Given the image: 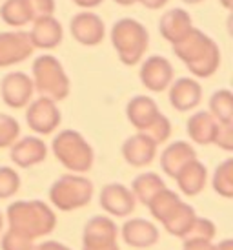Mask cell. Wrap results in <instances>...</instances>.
Segmentation results:
<instances>
[{
	"label": "cell",
	"instance_id": "12",
	"mask_svg": "<svg viewBox=\"0 0 233 250\" xmlns=\"http://www.w3.org/2000/svg\"><path fill=\"white\" fill-rule=\"evenodd\" d=\"M0 91H2V99L9 108H24L29 104V101L33 97V81L29 75L22 73V71H11L2 79L0 84Z\"/></svg>",
	"mask_w": 233,
	"mask_h": 250
},
{
	"label": "cell",
	"instance_id": "15",
	"mask_svg": "<svg viewBox=\"0 0 233 250\" xmlns=\"http://www.w3.org/2000/svg\"><path fill=\"white\" fill-rule=\"evenodd\" d=\"M193 29V22L190 13L182 7H173L170 11H166L160 21H158V31L168 42L177 44L182 41L190 31Z\"/></svg>",
	"mask_w": 233,
	"mask_h": 250
},
{
	"label": "cell",
	"instance_id": "41",
	"mask_svg": "<svg viewBox=\"0 0 233 250\" xmlns=\"http://www.w3.org/2000/svg\"><path fill=\"white\" fill-rule=\"evenodd\" d=\"M222 6L226 7V9H232V4H233V0H219Z\"/></svg>",
	"mask_w": 233,
	"mask_h": 250
},
{
	"label": "cell",
	"instance_id": "32",
	"mask_svg": "<svg viewBox=\"0 0 233 250\" xmlns=\"http://www.w3.org/2000/svg\"><path fill=\"white\" fill-rule=\"evenodd\" d=\"M26 6H28L33 22L39 19L53 17L55 13V0H26Z\"/></svg>",
	"mask_w": 233,
	"mask_h": 250
},
{
	"label": "cell",
	"instance_id": "5",
	"mask_svg": "<svg viewBox=\"0 0 233 250\" xmlns=\"http://www.w3.org/2000/svg\"><path fill=\"white\" fill-rule=\"evenodd\" d=\"M33 88L40 97H46L49 101H64L69 95V77L66 75V71L62 68V64L58 62V59L53 55H42L37 57L33 61Z\"/></svg>",
	"mask_w": 233,
	"mask_h": 250
},
{
	"label": "cell",
	"instance_id": "24",
	"mask_svg": "<svg viewBox=\"0 0 233 250\" xmlns=\"http://www.w3.org/2000/svg\"><path fill=\"white\" fill-rule=\"evenodd\" d=\"M206 177H208L206 167L200 161L195 159V161H192V163H188V165L178 172L175 181H177L180 192L192 197V195H197L204 190Z\"/></svg>",
	"mask_w": 233,
	"mask_h": 250
},
{
	"label": "cell",
	"instance_id": "4",
	"mask_svg": "<svg viewBox=\"0 0 233 250\" xmlns=\"http://www.w3.org/2000/svg\"><path fill=\"white\" fill-rule=\"evenodd\" d=\"M111 42L120 62L126 66H135L148 51L150 35L148 29L135 19H120L111 28Z\"/></svg>",
	"mask_w": 233,
	"mask_h": 250
},
{
	"label": "cell",
	"instance_id": "31",
	"mask_svg": "<svg viewBox=\"0 0 233 250\" xmlns=\"http://www.w3.org/2000/svg\"><path fill=\"white\" fill-rule=\"evenodd\" d=\"M20 177L9 167H0V199H7L19 192Z\"/></svg>",
	"mask_w": 233,
	"mask_h": 250
},
{
	"label": "cell",
	"instance_id": "40",
	"mask_svg": "<svg viewBox=\"0 0 233 250\" xmlns=\"http://www.w3.org/2000/svg\"><path fill=\"white\" fill-rule=\"evenodd\" d=\"M118 6H133L135 2H138V0H115Z\"/></svg>",
	"mask_w": 233,
	"mask_h": 250
},
{
	"label": "cell",
	"instance_id": "23",
	"mask_svg": "<svg viewBox=\"0 0 233 250\" xmlns=\"http://www.w3.org/2000/svg\"><path fill=\"white\" fill-rule=\"evenodd\" d=\"M219 123L210 115V111H197L188 119L186 132L197 145H213Z\"/></svg>",
	"mask_w": 233,
	"mask_h": 250
},
{
	"label": "cell",
	"instance_id": "16",
	"mask_svg": "<svg viewBox=\"0 0 233 250\" xmlns=\"http://www.w3.org/2000/svg\"><path fill=\"white\" fill-rule=\"evenodd\" d=\"M126 115H128V121L138 130V133H144L148 128L155 125V121L160 117V111L157 103L151 97L137 95L126 106Z\"/></svg>",
	"mask_w": 233,
	"mask_h": 250
},
{
	"label": "cell",
	"instance_id": "34",
	"mask_svg": "<svg viewBox=\"0 0 233 250\" xmlns=\"http://www.w3.org/2000/svg\"><path fill=\"white\" fill-rule=\"evenodd\" d=\"M213 145H217L219 148L226 150V152H232L233 150V125H219Z\"/></svg>",
	"mask_w": 233,
	"mask_h": 250
},
{
	"label": "cell",
	"instance_id": "42",
	"mask_svg": "<svg viewBox=\"0 0 233 250\" xmlns=\"http://www.w3.org/2000/svg\"><path fill=\"white\" fill-rule=\"evenodd\" d=\"M184 4H190V6H193V4H200V2H204V0H182Z\"/></svg>",
	"mask_w": 233,
	"mask_h": 250
},
{
	"label": "cell",
	"instance_id": "9",
	"mask_svg": "<svg viewBox=\"0 0 233 250\" xmlns=\"http://www.w3.org/2000/svg\"><path fill=\"white\" fill-rule=\"evenodd\" d=\"M28 31H0V68H9L33 55Z\"/></svg>",
	"mask_w": 233,
	"mask_h": 250
},
{
	"label": "cell",
	"instance_id": "25",
	"mask_svg": "<svg viewBox=\"0 0 233 250\" xmlns=\"http://www.w3.org/2000/svg\"><path fill=\"white\" fill-rule=\"evenodd\" d=\"M166 183L160 179V175L155 174V172H146V174H140L138 177H135L133 185H131V194L135 195V199L146 205L155 197V195L164 190Z\"/></svg>",
	"mask_w": 233,
	"mask_h": 250
},
{
	"label": "cell",
	"instance_id": "36",
	"mask_svg": "<svg viewBox=\"0 0 233 250\" xmlns=\"http://www.w3.org/2000/svg\"><path fill=\"white\" fill-rule=\"evenodd\" d=\"M33 250H71L66 245L58 243V241H44V243L33 247Z\"/></svg>",
	"mask_w": 233,
	"mask_h": 250
},
{
	"label": "cell",
	"instance_id": "26",
	"mask_svg": "<svg viewBox=\"0 0 233 250\" xmlns=\"http://www.w3.org/2000/svg\"><path fill=\"white\" fill-rule=\"evenodd\" d=\"M210 115L219 125H233V95L232 91L222 88L217 90L210 99Z\"/></svg>",
	"mask_w": 233,
	"mask_h": 250
},
{
	"label": "cell",
	"instance_id": "13",
	"mask_svg": "<svg viewBox=\"0 0 233 250\" xmlns=\"http://www.w3.org/2000/svg\"><path fill=\"white\" fill-rule=\"evenodd\" d=\"M71 35L82 46H98L104 41V22L97 13L82 11L77 13L69 22Z\"/></svg>",
	"mask_w": 233,
	"mask_h": 250
},
{
	"label": "cell",
	"instance_id": "14",
	"mask_svg": "<svg viewBox=\"0 0 233 250\" xmlns=\"http://www.w3.org/2000/svg\"><path fill=\"white\" fill-rule=\"evenodd\" d=\"M135 205H137L135 195L131 194L130 188L120 183L106 185L100 192V207L111 215L126 217L135 210Z\"/></svg>",
	"mask_w": 233,
	"mask_h": 250
},
{
	"label": "cell",
	"instance_id": "33",
	"mask_svg": "<svg viewBox=\"0 0 233 250\" xmlns=\"http://www.w3.org/2000/svg\"><path fill=\"white\" fill-rule=\"evenodd\" d=\"M2 250H33V241L13 230H7L2 237Z\"/></svg>",
	"mask_w": 233,
	"mask_h": 250
},
{
	"label": "cell",
	"instance_id": "27",
	"mask_svg": "<svg viewBox=\"0 0 233 250\" xmlns=\"http://www.w3.org/2000/svg\"><path fill=\"white\" fill-rule=\"evenodd\" d=\"M0 19L6 22L7 26H13V28L26 26L31 21L26 0H6L0 6Z\"/></svg>",
	"mask_w": 233,
	"mask_h": 250
},
{
	"label": "cell",
	"instance_id": "3",
	"mask_svg": "<svg viewBox=\"0 0 233 250\" xmlns=\"http://www.w3.org/2000/svg\"><path fill=\"white\" fill-rule=\"evenodd\" d=\"M151 215L164 225V229L173 236L182 237L190 230L195 221V210L186 205L180 197L172 190H160L150 203H148Z\"/></svg>",
	"mask_w": 233,
	"mask_h": 250
},
{
	"label": "cell",
	"instance_id": "28",
	"mask_svg": "<svg viewBox=\"0 0 233 250\" xmlns=\"http://www.w3.org/2000/svg\"><path fill=\"white\" fill-rule=\"evenodd\" d=\"M213 188L222 197H233V159L220 163L213 175Z\"/></svg>",
	"mask_w": 233,
	"mask_h": 250
},
{
	"label": "cell",
	"instance_id": "20",
	"mask_svg": "<svg viewBox=\"0 0 233 250\" xmlns=\"http://www.w3.org/2000/svg\"><path fill=\"white\" fill-rule=\"evenodd\" d=\"M122 239L135 249H150L158 241V230L146 219H130L122 225Z\"/></svg>",
	"mask_w": 233,
	"mask_h": 250
},
{
	"label": "cell",
	"instance_id": "7",
	"mask_svg": "<svg viewBox=\"0 0 233 250\" xmlns=\"http://www.w3.org/2000/svg\"><path fill=\"white\" fill-rule=\"evenodd\" d=\"M93 197V183L82 175H62L49 188V199L62 212L86 207Z\"/></svg>",
	"mask_w": 233,
	"mask_h": 250
},
{
	"label": "cell",
	"instance_id": "10",
	"mask_svg": "<svg viewBox=\"0 0 233 250\" xmlns=\"http://www.w3.org/2000/svg\"><path fill=\"white\" fill-rule=\"evenodd\" d=\"M26 121L33 132L40 133V135H49L58 128L62 115L53 101L39 97L29 104L28 111H26Z\"/></svg>",
	"mask_w": 233,
	"mask_h": 250
},
{
	"label": "cell",
	"instance_id": "37",
	"mask_svg": "<svg viewBox=\"0 0 233 250\" xmlns=\"http://www.w3.org/2000/svg\"><path fill=\"white\" fill-rule=\"evenodd\" d=\"M138 2L148 9H160L168 4V0H138Z\"/></svg>",
	"mask_w": 233,
	"mask_h": 250
},
{
	"label": "cell",
	"instance_id": "8",
	"mask_svg": "<svg viewBox=\"0 0 233 250\" xmlns=\"http://www.w3.org/2000/svg\"><path fill=\"white\" fill-rule=\"evenodd\" d=\"M118 230L110 217L95 215L84 227L82 250H120L116 243Z\"/></svg>",
	"mask_w": 233,
	"mask_h": 250
},
{
	"label": "cell",
	"instance_id": "2",
	"mask_svg": "<svg viewBox=\"0 0 233 250\" xmlns=\"http://www.w3.org/2000/svg\"><path fill=\"white\" fill-rule=\"evenodd\" d=\"M9 230L28 239H37L55 230L57 217L42 201H15L7 207Z\"/></svg>",
	"mask_w": 233,
	"mask_h": 250
},
{
	"label": "cell",
	"instance_id": "29",
	"mask_svg": "<svg viewBox=\"0 0 233 250\" xmlns=\"http://www.w3.org/2000/svg\"><path fill=\"white\" fill-rule=\"evenodd\" d=\"M20 125L11 115L0 113V148H11L19 141Z\"/></svg>",
	"mask_w": 233,
	"mask_h": 250
},
{
	"label": "cell",
	"instance_id": "39",
	"mask_svg": "<svg viewBox=\"0 0 233 250\" xmlns=\"http://www.w3.org/2000/svg\"><path fill=\"white\" fill-rule=\"evenodd\" d=\"M213 250H233L232 239H224V241H220L219 245H213Z\"/></svg>",
	"mask_w": 233,
	"mask_h": 250
},
{
	"label": "cell",
	"instance_id": "35",
	"mask_svg": "<svg viewBox=\"0 0 233 250\" xmlns=\"http://www.w3.org/2000/svg\"><path fill=\"white\" fill-rule=\"evenodd\" d=\"M184 250H213L212 241H184Z\"/></svg>",
	"mask_w": 233,
	"mask_h": 250
},
{
	"label": "cell",
	"instance_id": "17",
	"mask_svg": "<svg viewBox=\"0 0 233 250\" xmlns=\"http://www.w3.org/2000/svg\"><path fill=\"white\" fill-rule=\"evenodd\" d=\"M46 155H48L46 143L39 139V137H29V135L17 141L11 146V152H9L11 161L20 168L35 167V165H39V163L46 159Z\"/></svg>",
	"mask_w": 233,
	"mask_h": 250
},
{
	"label": "cell",
	"instance_id": "38",
	"mask_svg": "<svg viewBox=\"0 0 233 250\" xmlns=\"http://www.w3.org/2000/svg\"><path fill=\"white\" fill-rule=\"evenodd\" d=\"M77 6L80 7H86V9H93V7L100 6L104 0H73Z\"/></svg>",
	"mask_w": 233,
	"mask_h": 250
},
{
	"label": "cell",
	"instance_id": "11",
	"mask_svg": "<svg viewBox=\"0 0 233 250\" xmlns=\"http://www.w3.org/2000/svg\"><path fill=\"white\" fill-rule=\"evenodd\" d=\"M138 77H140V83L144 84L148 90L160 93V91H164L166 88L172 86L173 66L166 57H148L140 66Z\"/></svg>",
	"mask_w": 233,
	"mask_h": 250
},
{
	"label": "cell",
	"instance_id": "6",
	"mask_svg": "<svg viewBox=\"0 0 233 250\" xmlns=\"http://www.w3.org/2000/svg\"><path fill=\"white\" fill-rule=\"evenodd\" d=\"M51 148L55 157L62 163V167H66L71 172L84 174L93 167V159H95L93 148L82 137V133L75 130H64L55 135Z\"/></svg>",
	"mask_w": 233,
	"mask_h": 250
},
{
	"label": "cell",
	"instance_id": "21",
	"mask_svg": "<svg viewBox=\"0 0 233 250\" xmlns=\"http://www.w3.org/2000/svg\"><path fill=\"white\" fill-rule=\"evenodd\" d=\"M195 159H197V152L193 150V146L190 143H186V141H175L160 155V167H162L166 175H170V177L175 179L178 172L188 163H192Z\"/></svg>",
	"mask_w": 233,
	"mask_h": 250
},
{
	"label": "cell",
	"instance_id": "18",
	"mask_svg": "<svg viewBox=\"0 0 233 250\" xmlns=\"http://www.w3.org/2000/svg\"><path fill=\"white\" fill-rule=\"evenodd\" d=\"M202 99V88L195 79L182 77L170 86V103L177 111H190L197 108Z\"/></svg>",
	"mask_w": 233,
	"mask_h": 250
},
{
	"label": "cell",
	"instance_id": "19",
	"mask_svg": "<svg viewBox=\"0 0 233 250\" xmlns=\"http://www.w3.org/2000/svg\"><path fill=\"white\" fill-rule=\"evenodd\" d=\"M157 155V145L146 137L144 133H135L124 141L122 145V157L131 167H146Z\"/></svg>",
	"mask_w": 233,
	"mask_h": 250
},
{
	"label": "cell",
	"instance_id": "30",
	"mask_svg": "<svg viewBox=\"0 0 233 250\" xmlns=\"http://www.w3.org/2000/svg\"><path fill=\"white\" fill-rule=\"evenodd\" d=\"M213 237H215V225L210 219L195 217L193 225L182 236V239L184 241H212Z\"/></svg>",
	"mask_w": 233,
	"mask_h": 250
},
{
	"label": "cell",
	"instance_id": "43",
	"mask_svg": "<svg viewBox=\"0 0 233 250\" xmlns=\"http://www.w3.org/2000/svg\"><path fill=\"white\" fill-rule=\"evenodd\" d=\"M2 227H4V219H2V214H0V230H2Z\"/></svg>",
	"mask_w": 233,
	"mask_h": 250
},
{
	"label": "cell",
	"instance_id": "22",
	"mask_svg": "<svg viewBox=\"0 0 233 250\" xmlns=\"http://www.w3.org/2000/svg\"><path fill=\"white\" fill-rule=\"evenodd\" d=\"M64 31H62L60 22L55 17H46V19H39L35 21L33 28L29 31V39L33 48L39 49H53L60 46Z\"/></svg>",
	"mask_w": 233,
	"mask_h": 250
},
{
	"label": "cell",
	"instance_id": "1",
	"mask_svg": "<svg viewBox=\"0 0 233 250\" xmlns=\"http://www.w3.org/2000/svg\"><path fill=\"white\" fill-rule=\"evenodd\" d=\"M172 49L175 57H178L186 64V68L199 79H208L219 70V46L200 29L193 28L182 41L172 44Z\"/></svg>",
	"mask_w": 233,
	"mask_h": 250
}]
</instances>
